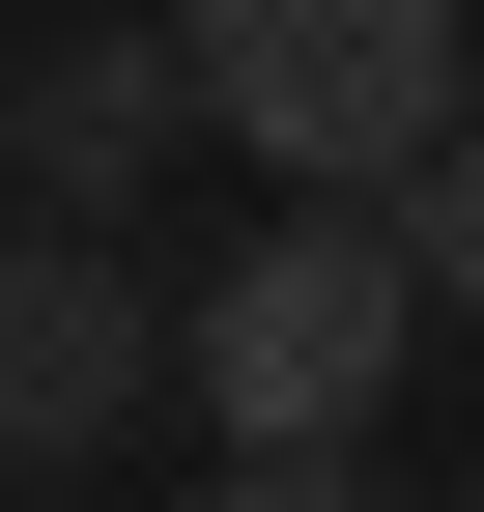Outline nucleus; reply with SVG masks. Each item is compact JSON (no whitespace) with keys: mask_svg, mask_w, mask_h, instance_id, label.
<instances>
[{"mask_svg":"<svg viewBox=\"0 0 484 512\" xmlns=\"http://www.w3.org/2000/svg\"><path fill=\"white\" fill-rule=\"evenodd\" d=\"M171 86H200V143H257L285 200H399L484 114V29L456 0H171Z\"/></svg>","mask_w":484,"mask_h":512,"instance_id":"f257e3e1","label":"nucleus"},{"mask_svg":"<svg viewBox=\"0 0 484 512\" xmlns=\"http://www.w3.org/2000/svg\"><path fill=\"white\" fill-rule=\"evenodd\" d=\"M171 370H200V427H371L399 370H428V256L399 200H285L200 256V313H171Z\"/></svg>","mask_w":484,"mask_h":512,"instance_id":"f03ea898","label":"nucleus"},{"mask_svg":"<svg viewBox=\"0 0 484 512\" xmlns=\"http://www.w3.org/2000/svg\"><path fill=\"white\" fill-rule=\"evenodd\" d=\"M143 399H171V285H143L114 228H0V484L114 456Z\"/></svg>","mask_w":484,"mask_h":512,"instance_id":"7ed1b4c3","label":"nucleus"},{"mask_svg":"<svg viewBox=\"0 0 484 512\" xmlns=\"http://www.w3.org/2000/svg\"><path fill=\"white\" fill-rule=\"evenodd\" d=\"M171 114H200V86H171V29L29 57V171H57V228H114V200H143V171H171Z\"/></svg>","mask_w":484,"mask_h":512,"instance_id":"20e7f679","label":"nucleus"},{"mask_svg":"<svg viewBox=\"0 0 484 512\" xmlns=\"http://www.w3.org/2000/svg\"><path fill=\"white\" fill-rule=\"evenodd\" d=\"M399 256H428V313H484V114H456L428 171H399Z\"/></svg>","mask_w":484,"mask_h":512,"instance_id":"39448f33","label":"nucleus"},{"mask_svg":"<svg viewBox=\"0 0 484 512\" xmlns=\"http://www.w3.org/2000/svg\"><path fill=\"white\" fill-rule=\"evenodd\" d=\"M228 512H371V427H228Z\"/></svg>","mask_w":484,"mask_h":512,"instance_id":"423d86ee","label":"nucleus"},{"mask_svg":"<svg viewBox=\"0 0 484 512\" xmlns=\"http://www.w3.org/2000/svg\"><path fill=\"white\" fill-rule=\"evenodd\" d=\"M0 171H29V57H0Z\"/></svg>","mask_w":484,"mask_h":512,"instance_id":"0eeeda50","label":"nucleus"}]
</instances>
